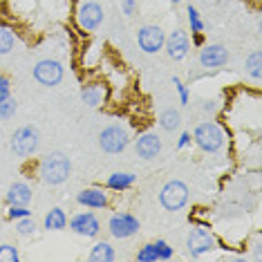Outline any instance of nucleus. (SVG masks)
Returning a JSON list of instances; mask_svg holds the SVG:
<instances>
[{
  "label": "nucleus",
  "instance_id": "obj_1",
  "mask_svg": "<svg viewBox=\"0 0 262 262\" xmlns=\"http://www.w3.org/2000/svg\"><path fill=\"white\" fill-rule=\"evenodd\" d=\"M70 172H72V162H70L68 155L58 152V150L45 155V157L40 159V164H38L40 180H43L45 184H50V186H58V184H63L70 177Z\"/></svg>",
  "mask_w": 262,
  "mask_h": 262
},
{
  "label": "nucleus",
  "instance_id": "obj_2",
  "mask_svg": "<svg viewBox=\"0 0 262 262\" xmlns=\"http://www.w3.org/2000/svg\"><path fill=\"white\" fill-rule=\"evenodd\" d=\"M193 139L200 150H204V152H217V150H222V146H224V133L215 121L200 123L193 133Z\"/></svg>",
  "mask_w": 262,
  "mask_h": 262
},
{
  "label": "nucleus",
  "instance_id": "obj_3",
  "mask_svg": "<svg viewBox=\"0 0 262 262\" xmlns=\"http://www.w3.org/2000/svg\"><path fill=\"white\" fill-rule=\"evenodd\" d=\"M128 141H130L128 130L123 126H119V123H112V126L103 128V130H101V135H99L101 150L108 152V155L123 152V150H126V146H128Z\"/></svg>",
  "mask_w": 262,
  "mask_h": 262
},
{
  "label": "nucleus",
  "instance_id": "obj_4",
  "mask_svg": "<svg viewBox=\"0 0 262 262\" xmlns=\"http://www.w3.org/2000/svg\"><path fill=\"white\" fill-rule=\"evenodd\" d=\"M159 202L166 211H180L188 202V186L180 180H170L168 184H164L162 193H159Z\"/></svg>",
  "mask_w": 262,
  "mask_h": 262
},
{
  "label": "nucleus",
  "instance_id": "obj_5",
  "mask_svg": "<svg viewBox=\"0 0 262 262\" xmlns=\"http://www.w3.org/2000/svg\"><path fill=\"white\" fill-rule=\"evenodd\" d=\"M38 141H40V137L36 128L23 126L11 135V150H14V155H18V157H29V155L36 152Z\"/></svg>",
  "mask_w": 262,
  "mask_h": 262
},
{
  "label": "nucleus",
  "instance_id": "obj_6",
  "mask_svg": "<svg viewBox=\"0 0 262 262\" xmlns=\"http://www.w3.org/2000/svg\"><path fill=\"white\" fill-rule=\"evenodd\" d=\"M137 43H139L141 52H146V54H157L166 43V34L157 25H144L137 32Z\"/></svg>",
  "mask_w": 262,
  "mask_h": 262
},
{
  "label": "nucleus",
  "instance_id": "obj_7",
  "mask_svg": "<svg viewBox=\"0 0 262 262\" xmlns=\"http://www.w3.org/2000/svg\"><path fill=\"white\" fill-rule=\"evenodd\" d=\"M34 79L45 88H54L63 81V65L58 61H54V58L38 61L36 68H34Z\"/></svg>",
  "mask_w": 262,
  "mask_h": 262
},
{
  "label": "nucleus",
  "instance_id": "obj_8",
  "mask_svg": "<svg viewBox=\"0 0 262 262\" xmlns=\"http://www.w3.org/2000/svg\"><path fill=\"white\" fill-rule=\"evenodd\" d=\"M186 247H188V253L193 255V258L204 255V253L215 249V235L206 229H190V233L186 237Z\"/></svg>",
  "mask_w": 262,
  "mask_h": 262
},
{
  "label": "nucleus",
  "instance_id": "obj_9",
  "mask_svg": "<svg viewBox=\"0 0 262 262\" xmlns=\"http://www.w3.org/2000/svg\"><path fill=\"white\" fill-rule=\"evenodd\" d=\"M108 229L115 237L123 240V237H130L139 231V220H137L133 213H117V215L110 217Z\"/></svg>",
  "mask_w": 262,
  "mask_h": 262
},
{
  "label": "nucleus",
  "instance_id": "obj_10",
  "mask_svg": "<svg viewBox=\"0 0 262 262\" xmlns=\"http://www.w3.org/2000/svg\"><path fill=\"white\" fill-rule=\"evenodd\" d=\"M76 20H79L81 29L94 32L103 23V7L99 3H83L79 7V14H76Z\"/></svg>",
  "mask_w": 262,
  "mask_h": 262
},
{
  "label": "nucleus",
  "instance_id": "obj_11",
  "mask_svg": "<svg viewBox=\"0 0 262 262\" xmlns=\"http://www.w3.org/2000/svg\"><path fill=\"white\" fill-rule=\"evenodd\" d=\"M70 229L74 231L76 235H83V237H97L99 231H101V222L97 220L94 213H79L70 220Z\"/></svg>",
  "mask_w": 262,
  "mask_h": 262
},
{
  "label": "nucleus",
  "instance_id": "obj_12",
  "mask_svg": "<svg viewBox=\"0 0 262 262\" xmlns=\"http://www.w3.org/2000/svg\"><path fill=\"white\" fill-rule=\"evenodd\" d=\"M226 63H229V50L224 45H206L200 52V65L206 70L222 68Z\"/></svg>",
  "mask_w": 262,
  "mask_h": 262
},
{
  "label": "nucleus",
  "instance_id": "obj_13",
  "mask_svg": "<svg viewBox=\"0 0 262 262\" xmlns=\"http://www.w3.org/2000/svg\"><path fill=\"white\" fill-rule=\"evenodd\" d=\"M164 45H166V52H168V56L172 61H182V58L190 52V40L186 36V32H182V29L170 32V36L166 38Z\"/></svg>",
  "mask_w": 262,
  "mask_h": 262
},
{
  "label": "nucleus",
  "instance_id": "obj_14",
  "mask_svg": "<svg viewBox=\"0 0 262 262\" xmlns=\"http://www.w3.org/2000/svg\"><path fill=\"white\" fill-rule=\"evenodd\" d=\"M135 150L141 159H155L159 152H162V139H159L155 133H146L135 141Z\"/></svg>",
  "mask_w": 262,
  "mask_h": 262
},
{
  "label": "nucleus",
  "instance_id": "obj_15",
  "mask_svg": "<svg viewBox=\"0 0 262 262\" xmlns=\"http://www.w3.org/2000/svg\"><path fill=\"white\" fill-rule=\"evenodd\" d=\"M108 99V88L101 85V83H85L81 88V101L90 108H99V105L105 103Z\"/></svg>",
  "mask_w": 262,
  "mask_h": 262
},
{
  "label": "nucleus",
  "instance_id": "obj_16",
  "mask_svg": "<svg viewBox=\"0 0 262 262\" xmlns=\"http://www.w3.org/2000/svg\"><path fill=\"white\" fill-rule=\"evenodd\" d=\"M9 206H27L32 202V188L27 186L25 182H14L5 195Z\"/></svg>",
  "mask_w": 262,
  "mask_h": 262
},
{
  "label": "nucleus",
  "instance_id": "obj_17",
  "mask_svg": "<svg viewBox=\"0 0 262 262\" xmlns=\"http://www.w3.org/2000/svg\"><path fill=\"white\" fill-rule=\"evenodd\" d=\"M76 202L88 208H103V206H108V195L101 188H85L76 195Z\"/></svg>",
  "mask_w": 262,
  "mask_h": 262
},
{
  "label": "nucleus",
  "instance_id": "obj_18",
  "mask_svg": "<svg viewBox=\"0 0 262 262\" xmlns=\"http://www.w3.org/2000/svg\"><path fill=\"white\" fill-rule=\"evenodd\" d=\"M180 123H182L180 110H175V108H166V110L159 112V126H162L166 133H172V130H177V128H180Z\"/></svg>",
  "mask_w": 262,
  "mask_h": 262
},
{
  "label": "nucleus",
  "instance_id": "obj_19",
  "mask_svg": "<svg viewBox=\"0 0 262 262\" xmlns=\"http://www.w3.org/2000/svg\"><path fill=\"white\" fill-rule=\"evenodd\" d=\"M45 229L47 231H63L68 226V215L63 213V208H52L45 215Z\"/></svg>",
  "mask_w": 262,
  "mask_h": 262
},
{
  "label": "nucleus",
  "instance_id": "obj_20",
  "mask_svg": "<svg viewBox=\"0 0 262 262\" xmlns=\"http://www.w3.org/2000/svg\"><path fill=\"white\" fill-rule=\"evenodd\" d=\"M115 258H117L115 249H112L108 242H97L92 247V251H90V260L92 262H112Z\"/></svg>",
  "mask_w": 262,
  "mask_h": 262
},
{
  "label": "nucleus",
  "instance_id": "obj_21",
  "mask_svg": "<svg viewBox=\"0 0 262 262\" xmlns=\"http://www.w3.org/2000/svg\"><path fill=\"white\" fill-rule=\"evenodd\" d=\"M135 184V175L133 172H112L108 177V188L112 190H126Z\"/></svg>",
  "mask_w": 262,
  "mask_h": 262
},
{
  "label": "nucleus",
  "instance_id": "obj_22",
  "mask_svg": "<svg viewBox=\"0 0 262 262\" xmlns=\"http://www.w3.org/2000/svg\"><path fill=\"white\" fill-rule=\"evenodd\" d=\"M260 61H262V54H260L258 50H255V52H251V54L247 56V63H244V68H247L249 76H251V79H255V81H260V74H262Z\"/></svg>",
  "mask_w": 262,
  "mask_h": 262
},
{
  "label": "nucleus",
  "instance_id": "obj_23",
  "mask_svg": "<svg viewBox=\"0 0 262 262\" xmlns=\"http://www.w3.org/2000/svg\"><path fill=\"white\" fill-rule=\"evenodd\" d=\"M14 45H16L14 34H11L7 27H0V56L9 54V52L14 50Z\"/></svg>",
  "mask_w": 262,
  "mask_h": 262
},
{
  "label": "nucleus",
  "instance_id": "obj_24",
  "mask_svg": "<svg viewBox=\"0 0 262 262\" xmlns=\"http://www.w3.org/2000/svg\"><path fill=\"white\" fill-rule=\"evenodd\" d=\"M186 14H188V25H190V29H193V34H202V32H204V23H202V18H200V11L195 9L193 5H188Z\"/></svg>",
  "mask_w": 262,
  "mask_h": 262
},
{
  "label": "nucleus",
  "instance_id": "obj_25",
  "mask_svg": "<svg viewBox=\"0 0 262 262\" xmlns=\"http://www.w3.org/2000/svg\"><path fill=\"white\" fill-rule=\"evenodd\" d=\"M16 231H18V235H32L36 231V222L29 215H25V217L16 220Z\"/></svg>",
  "mask_w": 262,
  "mask_h": 262
},
{
  "label": "nucleus",
  "instance_id": "obj_26",
  "mask_svg": "<svg viewBox=\"0 0 262 262\" xmlns=\"http://www.w3.org/2000/svg\"><path fill=\"white\" fill-rule=\"evenodd\" d=\"M137 260H141V262H155V260H159V253H157V247H155V242L152 244H146V247H141L139 253H137Z\"/></svg>",
  "mask_w": 262,
  "mask_h": 262
},
{
  "label": "nucleus",
  "instance_id": "obj_27",
  "mask_svg": "<svg viewBox=\"0 0 262 262\" xmlns=\"http://www.w3.org/2000/svg\"><path fill=\"white\" fill-rule=\"evenodd\" d=\"M16 110H18V105H16V101L14 99H5V101H0V121H5V119H11L16 115Z\"/></svg>",
  "mask_w": 262,
  "mask_h": 262
},
{
  "label": "nucleus",
  "instance_id": "obj_28",
  "mask_svg": "<svg viewBox=\"0 0 262 262\" xmlns=\"http://www.w3.org/2000/svg\"><path fill=\"white\" fill-rule=\"evenodd\" d=\"M20 255L16 251V247H11V244H3L0 247V262H16Z\"/></svg>",
  "mask_w": 262,
  "mask_h": 262
},
{
  "label": "nucleus",
  "instance_id": "obj_29",
  "mask_svg": "<svg viewBox=\"0 0 262 262\" xmlns=\"http://www.w3.org/2000/svg\"><path fill=\"white\" fill-rule=\"evenodd\" d=\"M155 247H157L159 260H170V258H172V249H170L164 240H157V242H155Z\"/></svg>",
  "mask_w": 262,
  "mask_h": 262
},
{
  "label": "nucleus",
  "instance_id": "obj_30",
  "mask_svg": "<svg viewBox=\"0 0 262 262\" xmlns=\"http://www.w3.org/2000/svg\"><path fill=\"white\" fill-rule=\"evenodd\" d=\"M25 215H29L27 206H9V211H7V217L9 220H20V217H25Z\"/></svg>",
  "mask_w": 262,
  "mask_h": 262
},
{
  "label": "nucleus",
  "instance_id": "obj_31",
  "mask_svg": "<svg viewBox=\"0 0 262 262\" xmlns=\"http://www.w3.org/2000/svg\"><path fill=\"white\" fill-rule=\"evenodd\" d=\"M11 97V83L7 76H0V101L9 99Z\"/></svg>",
  "mask_w": 262,
  "mask_h": 262
},
{
  "label": "nucleus",
  "instance_id": "obj_32",
  "mask_svg": "<svg viewBox=\"0 0 262 262\" xmlns=\"http://www.w3.org/2000/svg\"><path fill=\"white\" fill-rule=\"evenodd\" d=\"M175 88H177V92H180V103L188 105V90H186V85H184L180 79H175Z\"/></svg>",
  "mask_w": 262,
  "mask_h": 262
},
{
  "label": "nucleus",
  "instance_id": "obj_33",
  "mask_svg": "<svg viewBox=\"0 0 262 262\" xmlns=\"http://www.w3.org/2000/svg\"><path fill=\"white\" fill-rule=\"evenodd\" d=\"M121 7H123V14L126 16H135L137 14V0H123Z\"/></svg>",
  "mask_w": 262,
  "mask_h": 262
},
{
  "label": "nucleus",
  "instance_id": "obj_34",
  "mask_svg": "<svg viewBox=\"0 0 262 262\" xmlns=\"http://www.w3.org/2000/svg\"><path fill=\"white\" fill-rule=\"evenodd\" d=\"M190 139H193V137H190V133H182V137H180V141H177V148H186L188 144H190Z\"/></svg>",
  "mask_w": 262,
  "mask_h": 262
},
{
  "label": "nucleus",
  "instance_id": "obj_35",
  "mask_svg": "<svg viewBox=\"0 0 262 262\" xmlns=\"http://www.w3.org/2000/svg\"><path fill=\"white\" fill-rule=\"evenodd\" d=\"M206 112H215L217 110V105H215V101H204V105H202Z\"/></svg>",
  "mask_w": 262,
  "mask_h": 262
},
{
  "label": "nucleus",
  "instance_id": "obj_36",
  "mask_svg": "<svg viewBox=\"0 0 262 262\" xmlns=\"http://www.w3.org/2000/svg\"><path fill=\"white\" fill-rule=\"evenodd\" d=\"M195 45H202V34H195Z\"/></svg>",
  "mask_w": 262,
  "mask_h": 262
},
{
  "label": "nucleus",
  "instance_id": "obj_37",
  "mask_svg": "<svg viewBox=\"0 0 262 262\" xmlns=\"http://www.w3.org/2000/svg\"><path fill=\"white\" fill-rule=\"evenodd\" d=\"M170 3H172V5H180V3H184V0H170Z\"/></svg>",
  "mask_w": 262,
  "mask_h": 262
},
{
  "label": "nucleus",
  "instance_id": "obj_38",
  "mask_svg": "<svg viewBox=\"0 0 262 262\" xmlns=\"http://www.w3.org/2000/svg\"><path fill=\"white\" fill-rule=\"evenodd\" d=\"M0 76H3V74H0Z\"/></svg>",
  "mask_w": 262,
  "mask_h": 262
}]
</instances>
